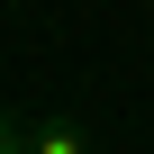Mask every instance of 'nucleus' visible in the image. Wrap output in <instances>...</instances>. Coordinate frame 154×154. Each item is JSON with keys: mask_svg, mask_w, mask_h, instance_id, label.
Here are the masks:
<instances>
[{"mask_svg": "<svg viewBox=\"0 0 154 154\" xmlns=\"http://www.w3.org/2000/svg\"><path fill=\"white\" fill-rule=\"evenodd\" d=\"M27 154H91V145H82L72 118H36V127H27Z\"/></svg>", "mask_w": 154, "mask_h": 154, "instance_id": "obj_1", "label": "nucleus"}, {"mask_svg": "<svg viewBox=\"0 0 154 154\" xmlns=\"http://www.w3.org/2000/svg\"><path fill=\"white\" fill-rule=\"evenodd\" d=\"M0 154H27V127H18L9 109H0Z\"/></svg>", "mask_w": 154, "mask_h": 154, "instance_id": "obj_2", "label": "nucleus"}]
</instances>
